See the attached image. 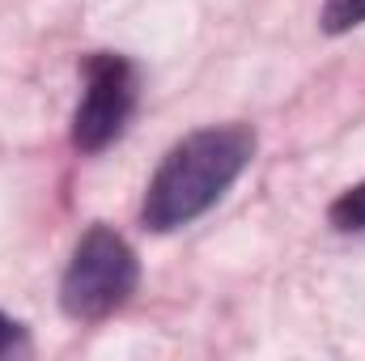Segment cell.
I'll use <instances>...</instances> for the list:
<instances>
[{"instance_id":"6","label":"cell","mask_w":365,"mask_h":361,"mask_svg":"<svg viewBox=\"0 0 365 361\" xmlns=\"http://www.w3.org/2000/svg\"><path fill=\"white\" fill-rule=\"evenodd\" d=\"M21 345H26V327H21L17 319L0 315V357H4V353H13V349H21Z\"/></svg>"},{"instance_id":"1","label":"cell","mask_w":365,"mask_h":361,"mask_svg":"<svg viewBox=\"0 0 365 361\" xmlns=\"http://www.w3.org/2000/svg\"><path fill=\"white\" fill-rule=\"evenodd\" d=\"M255 158V132L242 123H217L182 136L162 158L145 187V230L170 234L204 217Z\"/></svg>"},{"instance_id":"2","label":"cell","mask_w":365,"mask_h":361,"mask_svg":"<svg viewBox=\"0 0 365 361\" xmlns=\"http://www.w3.org/2000/svg\"><path fill=\"white\" fill-rule=\"evenodd\" d=\"M140 280L136 251L106 225H90L60 280V310L77 323H98L115 315Z\"/></svg>"},{"instance_id":"5","label":"cell","mask_w":365,"mask_h":361,"mask_svg":"<svg viewBox=\"0 0 365 361\" xmlns=\"http://www.w3.org/2000/svg\"><path fill=\"white\" fill-rule=\"evenodd\" d=\"M319 21H323L327 34H344V30H353V26L365 21V0H327Z\"/></svg>"},{"instance_id":"4","label":"cell","mask_w":365,"mask_h":361,"mask_svg":"<svg viewBox=\"0 0 365 361\" xmlns=\"http://www.w3.org/2000/svg\"><path fill=\"white\" fill-rule=\"evenodd\" d=\"M327 217H331L336 230H365V183L349 187V191L327 208Z\"/></svg>"},{"instance_id":"3","label":"cell","mask_w":365,"mask_h":361,"mask_svg":"<svg viewBox=\"0 0 365 361\" xmlns=\"http://www.w3.org/2000/svg\"><path fill=\"white\" fill-rule=\"evenodd\" d=\"M136 106V73L123 56L93 51L86 60V93L73 115V145L81 153L106 149L132 119Z\"/></svg>"}]
</instances>
